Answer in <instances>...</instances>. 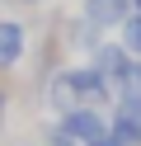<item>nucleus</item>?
Instances as JSON below:
<instances>
[{
    "label": "nucleus",
    "mask_w": 141,
    "mask_h": 146,
    "mask_svg": "<svg viewBox=\"0 0 141 146\" xmlns=\"http://www.w3.org/2000/svg\"><path fill=\"white\" fill-rule=\"evenodd\" d=\"M89 61L103 71V80H108L113 90H127V85H136V57L122 47V38H103L99 47H94V57H89Z\"/></svg>",
    "instance_id": "1"
},
{
    "label": "nucleus",
    "mask_w": 141,
    "mask_h": 146,
    "mask_svg": "<svg viewBox=\"0 0 141 146\" xmlns=\"http://www.w3.org/2000/svg\"><path fill=\"white\" fill-rule=\"evenodd\" d=\"M33 57V38H28V24L14 14H0V76H14L24 61Z\"/></svg>",
    "instance_id": "2"
},
{
    "label": "nucleus",
    "mask_w": 141,
    "mask_h": 146,
    "mask_svg": "<svg viewBox=\"0 0 141 146\" xmlns=\"http://www.w3.org/2000/svg\"><path fill=\"white\" fill-rule=\"evenodd\" d=\"M56 123H61V132L71 137L75 146H94V141H103V137H108L113 118L103 113V108H71V113H61Z\"/></svg>",
    "instance_id": "3"
},
{
    "label": "nucleus",
    "mask_w": 141,
    "mask_h": 146,
    "mask_svg": "<svg viewBox=\"0 0 141 146\" xmlns=\"http://www.w3.org/2000/svg\"><path fill=\"white\" fill-rule=\"evenodd\" d=\"M71 80H75V90H80V104L85 108H103V113L113 108L118 90L103 80V71L94 66V61H71Z\"/></svg>",
    "instance_id": "4"
},
{
    "label": "nucleus",
    "mask_w": 141,
    "mask_h": 146,
    "mask_svg": "<svg viewBox=\"0 0 141 146\" xmlns=\"http://www.w3.org/2000/svg\"><path fill=\"white\" fill-rule=\"evenodd\" d=\"M56 33H61L66 52H80L85 61H89V57H94V47H99V42L108 38V33H103L99 24H89L80 10H75V14H61V19H56Z\"/></svg>",
    "instance_id": "5"
},
{
    "label": "nucleus",
    "mask_w": 141,
    "mask_h": 146,
    "mask_svg": "<svg viewBox=\"0 0 141 146\" xmlns=\"http://www.w3.org/2000/svg\"><path fill=\"white\" fill-rule=\"evenodd\" d=\"M80 14L89 24H99L103 33H118L132 14V0H80Z\"/></svg>",
    "instance_id": "6"
},
{
    "label": "nucleus",
    "mask_w": 141,
    "mask_h": 146,
    "mask_svg": "<svg viewBox=\"0 0 141 146\" xmlns=\"http://www.w3.org/2000/svg\"><path fill=\"white\" fill-rule=\"evenodd\" d=\"M108 113H113V118H127V123H141V85L118 90V99H113Z\"/></svg>",
    "instance_id": "7"
},
{
    "label": "nucleus",
    "mask_w": 141,
    "mask_h": 146,
    "mask_svg": "<svg viewBox=\"0 0 141 146\" xmlns=\"http://www.w3.org/2000/svg\"><path fill=\"white\" fill-rule=\"evenodd\" d=\"M108 118H113V113H108ZM108 141H113V146H141V123L113 118V127H108Z\"/></svg>",
    "instance_id": "8"
},
{
    "label": "nucleus",
    "mask_w": 141,
    "mask_h": 146,
    "mask_svg": "<svg viewBox=\"0 0 141 146\" xmlns=\"http://www.w3.org/2000/svg\"><path fill=\"white\" fill-rule=\"evenodd\" d=\"M118 38H122V47H127L132 57H141V10H132V14H127V24L118 29Z\"/></svg>",
    "instance_id": "9"
},
{
    "label": "nucleus",
    "mask_w": 141,
    "mask_h": 146,
    "mask_svg": "<svg viewBox=\"0 0 141 146\" xmlns=\"http://www.w3.org/2000/svg\"><path fill=\"white\" fill-rule=\"evenodd\" d=\"M9 104H14V94L0 85V137H5V127H9Z\"/></svg>",
    "instance_id": "10"
},
{
    "label": "nucleus",
    "mask_w": 141,
    "mask_h": 146,
    "mask_svg": "<svg viewBox=\"0 0 141 146\" xmlns=\"http://www.w3.org/2000/svg\"><path fill=\"white\" fill-rule=\"evenodd\" d=\"M14 5H24V10H38V5H42V0H14Z\"/></svg>",
    "instance_id": "11"
},
{
    "label": "nucleus",
    "mask_w": 141,
    "mask_h": 146,
    "mask_svg": "<svg viewBox=\"0 0 141 146\" xmlns=\"http://www.w3.org/2000/svg\"><path fill=\"white\" fill-rule=\"evenodd\" d=\"M136 85H141V57H136Z\"/></svg>",
    "instance_id": "12"
},
{
    "label": "nucleus",
    "mask_w": 141,
    "mask_h": 146,
    "mask_svg": "<svg viewBox=\"0 0 141 146\" xmlns=\"http://www.w3.org/2000/svg\"><path fill=\"white\" fill-rule=\"evenodd\" d=\"M94 146H113V141H108V137H103V141H94Z\"/></svg>",
    "instance_id": "13"
},
{
    "label": "nucleus",
    "mask_w": 141,
    "mask_h": 146,
    "mask_svg": "<svg viewBox=\"0 0 141 146\" xmlns=\"http://www.w3.org/2000/svg\"><path fill=\"white\" fill-rule=\"evenodd\" d=\"M132 10H141V0H132Z\"/></svg>",
    "instance_id": "14"
},
{
    "label": "nucleus",
    "mask_w": 141,
    "mask_h": 146,
    "mask_svg": "<svg viewBox=\"0 0 141 146\" xmlns=\"http://www.w3.org/2000/svg\"><path fill=\"white\" fill-rule=\"evenodd\" d=\"M28 146H42V141H38V137H33V141H28Z\"/></svg>",
    "instance_id": "15"
}]
</instances>
